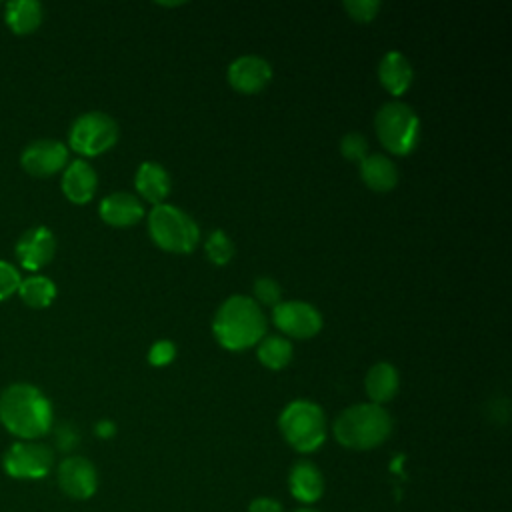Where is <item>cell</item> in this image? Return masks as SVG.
<instances>
[{
  "instance_id": "6da1fadb",
  "label": "cell",
  "mask_w": 512,
  "mask_h": 512,
  "mask_svg": "<svg viewBox=\"0 0 512 512\" xmlns=\"http://www.w3.org/2000/svg\"><path fill=\"white\" fill-rule=\"evenodd\" d=\"M0 422L22 440L40 438L52 426L50 400L32 384H12L0 394Z\"/></svg>"
},
{
  "instance_id": "603a6c76",
  "label": "cell",
  "mask_w": 512,
  "mask_h": 512,
  "mask_svg": "<svg viewBox=\"0 0 512 512\" xmlns=\"http://www.w3.org/2000/svg\"><path fill=\"white\" fill-rule=\"evenodd\" d=\"M258 360L272 370H280L284 368L290 360H292V344L288 338L272 334V336H264L258 344Z\"/></svg>"
},
{
  "instance_id": "8fae6325",
  "label": "cell",
  "mask_w": 512,
  "mask_h": 512,
  "mask_svg": "<svg viewBox=\"0 0 512 512\" xmlns=\"http://www.w3.org/2000/svg\"><path fill=\"white\" fill-rule=\"evenodd\" d=\"M58 484L70 498L86 500L96 492L98 474L90 460L82 456H68L58 466Z\"/></svg>"
},
{
  "instance_id": "277c9868",
  "label": "cell",
  "mask_w": 512,
  "mask_h": 512,
  "mask_svg": "<svg viewBox=\"0 0 512 512\" xmlns=\"http://www.w3.org/2000/svg\"><path fill=\"white\" fill-rule=\"evenodd\" d=\"M278 426L284 440L298 452H314L326 438L324 412L310 400L290 402L282 410Z\"/></svg>"
},
{
  "instance_id": "4316f807",
  "label": "cell",
  "mask_w": 512,
  "mask_h": 512,
  "mask_svg": "<svg viewBox=\"0 0 512 512\" xmlns=\"http://www.w3.org/2000/svg\"><path fill=\"white\" fill-rule=\"evenodd\" d=\"M344 8L350 18L358 22H370L380 10L378 0H344Z\"/></svg>"
},
{
  "instance_id": "e0dca14e",
  "label": "cell",
  "mask_w": 512,
  "mask_h": 512,
  "mask_svg": "<svg viewBox=\"0 0 512 512\" xmlns=\"http://www.w3.org/2000/svg\"><path fill=\"white\" fill-rule=\"evenodd\" d=\"M414 70L408 62V58L396 50L384 54V58L378 64V78L380 84L394 96H400L408 90L412 84Z\"/></svg>"
},
{
  "instance_id": "ffe728a7",
  "label": "cell",
  "mask_w": 512,
  "mask_h": 512,
  "mask_svg": "<svg viewBox=\"0 0 512 512\" xmlns=\"http://www.w3.org/2000/svg\"><path fill=\"white\" fill-rule=\"evenodd\" d=\"M398 370L390 362L374 364L364 380V388L372 404H384L398 392Z\"/></svg>"
},
{
  "instance_id": "30bf717a",
  "label": "cell",
  "mask_w": 512,
  "mask_h": 512,
  "mask_svg": "<svg viewBox=\"0 0 512 512\" xmlns=\"http://www.w3.org/2000/svg\"><path fill=\"white\" fill-rule=\"evenodd\" d=\"M66 162H68V148L62 142L48 140V138L30 142L20 156L22 168L30 176H38V178L56 174L66 166Z\"/></svg>"
},
{
  "instance_id": "f546056e",
  "label": "cell",
  "mask_w": 512,
  "mask_h": 512,
  "mask_svg": "<svg viewBox=\"0 0 512 512\" xmlns=\"http://www.w3.org/2000/svg\"><path fill=\"white\" fill-rule=\"evenodd\" d=\"M56 444L60 450H72L78 444V432L72 424H62L56 430Z\"/></svg>"
},
{
  "instance_id": "4dcf8cb0",
  "label": "cell",
  "mask_w": 512,
  "mask_h": 512,
  "mask_svg": "<svg viewBox=\"0 0 512 512\" xmlns=\"http://www.w3.org/2000/svg\"><path fill=\"white\" fill-rule=\"evenodd\" d=\"M248 512H284L282 510V504L274 498H268V496H260V498H254L248 506Z\"/></svg>"
},
{
  "instance_id": "f1b7e54d",
  "label": "cell",
  "mask_w": 512,
  "mask_h": 512,
  "mask_svg": "<svg viewBox=\"0 0 512 512\" xmlns=\"http://www.w3.org/2000/svg\"><path fill=\"white\" fill-rule=\"evenodd\" d=\"M174 356H176V346L170 340L154 342L150 346V352H148V360L154 366H166L174 360Z\"/></svg>"
},
{
  "instance_id": "5bb4252c",
  "label": "cell",
  "mask_w": 512,
  "mask_h": 512,
  "mask_svg": "<svg viewBox=\"0 0 512 512\" xmlns=\"http://www.w3.org/2000/svg\"><path fill=\"white\" fill-rule=\"evenodd\" d=\"M142 214H144L142 202L128 192L108 194L100 202V218L110 226H118V228L134 226L142 218Z\"/></svg>"
},
{
  "instance_id": "484cf974",
  "label": "cell",
  "mask_w": 512,
  "mask_h": 512,
  "mask_svg": "<svg viewBox=\"0 0 512 512\" xmlns=\"http://www.w3.org/2000/svg\"><path fill=\"white\" fill-rule=\"evenodd\" d=\"M340 152L346 160H364L368 156V142L360 132H348L340 140Z\"/></svg>"
},
{
  "instance_id": "d6a6232c",
  "label": "cell",
  "mask_w": 512,
  "mask_h": 512,
  "mask_svg": "<svg viewBox=\"0 0 512 512\" xmlns=\"http://www.w3.org/2000/svg\"><path fill=\"white\" fill-rule=\"evenodd\" d=\"M296 512H316V510H312V508H300V510H296Z\"/></svg>"
},
{
  "instance_id": "d4e9b609",
  "label": "cell",
  "mask_w": 512,
  "mask_h": 512,
  "mask_svg": "<svg viewBox=\"0 0 512 512\" xmlns=\"http://www.w3.org/2000/svg\"><path fill=\"white\" fill-rule=\"evenodd\" d=\"M252 290H254V302H260V304L270 306V308H274L280 302V296H282L280 284L270 276L256 278L254 284H252Z\"/></svg>"
},
{
  "instance_id": "d6986e66",
  "label": "cell",
  "mask_w": 512,
  "mask_h": 512,
  "mask_svg": "<svg viewBox=\"0 0 512 512\" xmlns=\"http://www.w3.org/2000/svg\"><path fill=\"white\" fill-rule=\"evenodd\" d=\"M134 184H136V190L144 196V200L152 204H162V200L168 196L172 186L168 172L156 162L140 164L136 170Z\"/></svg>"
},
{
  "instance_id": "ba28073f",
  "label": "cell",
  "mask_w": 512,
  "mask_h": 512,
  "mask_svg": "<svg viewBox=\"0 0 512 512\" xmlns=\"http://www.w3.org/2000/svg\"><path fill=\"white\" fill-rule=\"evenodd\" d=\"M54 454L40 442H16L4 454V470L12 478L34 480L50 472Z\"/></svg>"
},
{
  "instance_id": "3957f363",
  "label": "cell",
  "mask_w": 512,
  "mask_h": 512,
  "mask_svg": "<svg viewBox=\"0 0 512 512\" xmlns=\"http://www.w3.org/2000/svg\"><path fill=\"white\" fill-rule=\"evenodd\" d=\"M392 432V418L380 404H354L340 412L334 422L336 440L352 450L380 446Z\"/></svg>"
},
{
  "instance_id": "7402d4cb",
  "label": "cell",
  "mask_w": 512,
  "mask_h": 512,
  "mask_svg": "<svg viewBox=\"0 0 512 512\" xmlns=\"http://www.w3.org/2000/svg\"><path fill=\"white\" fill-rule=\"evenodd\" d=\"M18 294L30 308H46L56 298V284L46 276H28L20 282Z\"/></svg>"
},
{
  "instance_id": "52a82bcc",
  "label": "cell",
  "mask_w": 512,
  "mask_h": 512,
  "mask_svg": "<svg viewBox=\"0 0 512 512\" xmlns=\"http://www.w3.org/2000/svg\"><path fill=\"white\" fill-rule=\"evenodd\" d=\"M118 140V124L104 112H86L70 128L68 142L72 150L84 156H96L112 148Z\"/></svg>"
},
{
  "instance_id": "7a4b0ae2",
  "label": "cell",
  "mask_w": 512,
  "mask_h": 512,
  "mask_svg": "<svg viewBox=\"0 0 512 512\" xmlns=\"http://www.w3.org/2000/svg\"><path fill=\"white\" fill-rule=\"evenodd\" d=\"M212 330L228 350H244L266 336V316L250 296H230L216 310Z\"/></svg>"
},
{
  "instance_id": "9c48e42d",
  "label": "cell",
  "mask_w": 512,
  "mask_h": 512,
  "mask_svg": "<svg viewBox=\"0 0 512 512\" xmlns=\"http://www.w3.org/2000/svg\"><path fill=\"white\" fill-rule=\"evenodd\" d=\"M274 324L288 336L312 338L322 328V314L304 300H280L272 308Z\"/></svg>"
},
{
  "instance_id": "4fadbf2b",
  "label": "cell",
  "mask_w": 512,
  "mask_h": 512,
  "mask_svg": "<svg viewBox=\"0 0 512 512\" xmlns=\"http://www.w3.org/2000/svg\"><path fill=\"white\" fill-rule=\"evenodd\" d=\"M272 78V66L268 60L256 54H244L232 60L228 66V82L232 88L244 94H252L262 90Z\"/></svg>"
},
{
  "instance_id": "2e32d148",
  "label": "cell",
  "mask_w": 512,
  "mask_h": 512,
  "mask_svg": "<svg viewBox=\"0 0 512 512\" xmlns=\"http://www.w3.org/2000/svg\"><path fill=\"white\" fill-rule=\"evenodd\" d=\"M288 484H290L292 496L304 504L316 502L324 492V478L320 470L308 460H300L292 466Z\"/></svg>"
},
{
  "instance_id": "44dd1931",
  "label": "cell",
  "mask_w": 512,
  "mask_h": 512,
  "mask_svg": "<svg viewBox=\"0 0 512 512\" xmlns=\"http://www.w3.org/2000/svg\"><path fill=\"white\" fill-rule=\"evenodd\" d=\"M42 22V6L36 0H12L6 4V24L14 34H30Z\"/></svg>"
},
{
  "instance_id": "7c38bea8",
  "label": "cell",
  "mask_w": 512,
  "mask_h": 512,
  "mask_svg": "<svg viewBox=\"0 0 512 512\" xmlns=\"http://www.w3.org/2000/svg\"><path fill=\"white\" fill-rule=\"evenodd\" d=\"M56 252V238L46 226L28 228L16 242V256L26 270L44 268Z\"/></svg>"
},
{
  "instance_id": "cb8c5ba5",
  "label": "cell",
  "mask_w": 512,
  "mask_h": 512,
  "mask_svg": "<svg viewBox=\"0 0 512 512\" xmlns=\"http://www.w3.org/2000/svg\"><path fill=\"white\" fill-rule=\"evenodd\" d=\"M206 254H208V260L222 266V264H228L234 256V244L230 240V236L224 232V230H212L206 238Z\"/></svg>"
},
{
  "instance_id": "5b68a950",
  "label": "cell",
  "mask_w": 512,
  "mask_h": 512,
  "mask_svg": "<svg viewBox=\"0 0 512 512\" xmlns=\"http://www.w3.org/2000/svg\"><path fill=\"white\" fill-rule=\"evenodd\" d=\"M148 230L160 248L168 252H190L200 240L198 224L178 206L156 204L148 214Z\"/></svg>"
},
{
  "instance_id": "83f0119b",
  "label": "cell",
  "mask_w": 512,
  "mask_h": 512,
  "mask_svg": "<svg viewBox=\"0 0 512 512\" xmlns=\"http://www.w3.org/2000/svg\"><path fill=\"white\" fill-rule=\"evenodd\" d=\"M20 282H22V278H20L18 270L12 264L0 260V302L10 298L14 292H18Z\"/></svg>"
},
{
  "instance_id": "9a60e30c",
  "label": "cell",
  "mask_w": 512,
  "mask_h": 512,
  "mask_svg": "<svg viewBox=\"0 0 512 512\" xmlns=\"http://www.w3.org/2000/svg\"><path fill=\"white\" fill-rule=\"evenodd\" d=\"M96 172L86 160H72L62 176V192L74 204L88 202L96 192Z\"/></svg>"
},
{
  "instance_id": "8992f818",
  "label": "cell",
  "mask_w": 512,
  "mask_h": 512,
  "mask_svg": "<svg viewBox=\"0 0 512 512\" xmlns=\"http://www.w3.org/2000/svg\"><path fill=\"white\" fill-rule=\"evenodd\" d=\"M376 134L386 150L392 154H408L420 136V120L416 112L398 100L380 106L374 118Z\"/></svg>"
},
{
  "instance_id": "ac0fdd59",
  "label": "cell",
  "mask_w": 512,
  "mask_h": 512,
  "mask_svg": "<svg viewBox=\"0 0 512 512\" xmlns=\"http://www.w3.org/2000/svg\"><path fill=\"white\" fill-rule=\"evenodd\" d=\"M360 176L370 190L388 192L398 182V168L384 154H368L364 160H360Z\"/></svg>"
},
{
  "instance_id": "1f68e13d",
  "label": "cell",
  "mask_w": 512,
  "mask_h": 512,
  "mask_svg": "<svg viewBox=\"0 0 512 512\" xmlns=\"http://www.w3.org/2000/svg\"><path fill=\"white\" fill-rule=\"evenodd\" d=\"M114 430H116V426H114V422H110V420H100V422L96 424V434L102 436V438H110V436L114 434Z\"/></svg>"
}]
</instances>
